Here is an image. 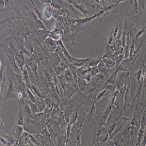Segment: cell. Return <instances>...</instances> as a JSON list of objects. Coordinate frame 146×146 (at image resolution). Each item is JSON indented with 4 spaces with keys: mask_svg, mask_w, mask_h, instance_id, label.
<instances>
[{
    "mask_svg": "<svg viewBox=\"0 0 146 146\" xmlns=\"http://www.w3.org/2000/svg\"><path fill=\"white\" fill-rule=\"evenodd\" d=\"M108 139H110V134H108L107 126H94V141H96L100 142L101 144H103Z\"/></svg>",
    "mask_w": 146,
    "mask_h": 146,
    "instance_id": "obj_1",
    "label": "cell"
},
{
    "mask_svg": "<svg viewBox=\"0 0 146 146\" xmlns=\"http://www.w3.org/2000/svg\"><path fill=\"white\" fill-rule=\"evenodd\" d=\"M121 1H113L112 4H110V6H108L107 8H104V14L102 15L100 18H98L99 22H102L104 20V18L106 16H108V14L111 13H118L119 12V9L117 8V5L119 4Z\"/></svg>",
    "mask_w": 146,
    "mask_h": 146,
    "instance_id": "obj_2",
    "label": "cell"
},
{
    "mask_svg": "<svg viewBox=\"0 0 146 146\" xmlns=\"http://www.w3.org/2000/svg\"><path fill=\"white\" fill-rule=\"evenodd\" d=\"M70 29H71V33H72L71 42H72V44L74 45V47H76V36L79 31H83V32L85 31V27H80V26H77V25H70Z\"/></svg>",
    "mask_w": 146,
    "mask_h": 146,
    "instance_id": "obj_3",
    "label": "cell"
},
{
    "mask_svg": "<svg viewBox=\"0 0 146 146\" xmlns=\"http://www.w3.org/2000/svg\"><path fill=\"white\" fill-rule=\"evenodd\" d=\"M33 30L35 31L38 40L42 43H44L45 40L48 38L49 35H50V31H49L48 29H34Z\"/></svg>",
    "mask_w": 146,
    "mask_h": 146,
    "instance_id": "obj_4",
    "label": "cell"
},
{
    "mask_svg": "<svg viewBox=\"0 0 146 146\" xmlns=\"http://www.w3.org/2000/svg\"><path fill=\"white\" fill-rule=\"evenodd\" d=\"M24 126H20V125H15L13 127V129H12V131L10 132V135L12 137V138H14L16 141H18L19 139H21L22 135H23L24 133Z\"/></svg>",
    "mask_w": 146,
    "mask_h": 146,
    "instance_id": "obj_5",
    "label": "cell"
},
{
    "mask_svg": "<svg viewBox=\"0 0 146 146\" xmlns=\"http://www.w3.org/2000/svg\"><path fill=\"white\" fill-rule=\"evenodd\" d=\"M68 3H70V4H72L74 8L76 9L77 11H79L80 12H81L82 14H84L85 16L87 17L89 14L90 11H88L86 9V7L84 5H82L81 3H80V1H71V0H68Z\"/></svg>",
    "mask_w": 146,
    "mask_h": 146,
    "instance_id": "obj_6",
    "label": "cell"
},
{
    "mask_svg": "<svg viewBox=\"0 0 146 146\" xmlns=\"http://www.w3.org/2000/svg\"><path fill=\"white\" fill-rule=\"evenodd\" d=\"M24 55H25L24 53H22L20 51H18L16 54L14 55V58H15V60H16L18 66L20 67L21 71L24 70V66H25V64H26V62H27V60H26V58H25Z\"/></svg>",
    "mask_w": 146,
    "mask_h": 146,
    "instance_id": "obj_7",
    "label": "cell"
},
{
    "mask_svg": "<svg viewBox=\"0 0 146 146\" xmlns=\"http://www.w3.org/2000/svg\"><path fill=\"white\" fill-rule=\"evenodd\" d=\"M6 63L3 62L1 60V71H0V80H1V94L3 92V89H4L6 79H8L7 77V71H6Z\"/></svg>",
    "mask_w": 146,
    "mask_h": 146,
    "instance_id": "obj_8",
    "label": "cell"
},
{
    "mask_svg": "<svg viewBox=\"0 0 146 146\" xmlns=\"http://www.w3.org/2000/svg\"><path fill=\"white\" fill-rule=\"evenodd\" d=\"M97 67H98L99 74H103V76L106 77V79L108 80V77H110V76H111V71H110V69H108V68L106 67V65H105V63L103 62V60H102L101 62L97 65Z\"/></svg>",
    "mask_w": 146,
    "mask_h": 146,
    "instance_id": "obj_9",
    "label": "cell"
},
{
    "mask_svg": "<svg viewBox=\"0 0 146 146\" xmlns=\"http://www.w3.org/2000/svg\"><path fill=\"white\" fill-rule=\"evenodd\" d=\"M44 43H45L46 47L48 48V50H49V52L51 53V54H52V53H54L56 51V49H57V47H58L57 42L54 41L53 39H51L50 37H48V38L45 40Z\"/></svg>",
    "mask_w": 146,
    "mask_h": 146,
    "instance_id": "obj_10",
    "label": "cell"
},
{
    "mask_svg": "<svg viewBox=\"0 0 146 146\" xmlns=\"http://www.w3.org/2000/svg\"><path fill=\"white\" fill-rule=\"evenodd\" d=\"M53 10H54V9L51 7L50 4H46L45 5L44 11H43V12H42L43 20H44V19H46V20L50 19V18L53 16Z\"/></svg>",
    "mask_w": 146,
    "mask_h": 146,
    "instance_id": "obj_11",
    "label": "cell"
},
{
    "mask_svg": "<svg viewBox=\"0 0 146 146\" xmlns=\"http://www.w3.org/2000/svg\"><path fill=\"white\" fill-rule=\"evenodd\" d=\"M90 61H89V63L87 64L89 67H95V66H97V65L99 64L102 61V58H98V57H96V56L94 54H91L90 55Z\"/></svg>",
    "mask_w": 146,
    "mask_h": 146,
    "instance_id": "obj_12",
    "label": "cell"
},
{
    "mask_svg": "<svg viewBox=\"0 0 146 146\" xmlns=\"http://www.w3.org/2000/svg\"><path fill=\"white\" fill-rule=\"evenodd\" d=\"M120 133L122 134L123 139H125V142L126 144L130 145V144L132 143V142H131V137H130V132H129V126L125 127V128H123Z\"/></svg>",
    "mask_w": 146,
    "mask_h": 146,
    "instance_id": "obj_13",
    "label": "cell"
},
{
    "mask_svg": "<svg viewBox=\"0 0 146 146\" xmlns=\"http://www.w3.org/2000/svg\"><path fill=\"white\" fill-rule=\"evenodd\" d=\"M22 108H23L24 115L26 116V119H33V112L31 111V110H30L29 106L27 105V102H26V104L22 107Z\"/></svg>",
    "mask_w": 146,
    "mask_h": 146,
    "instance_id": "obj_14",
    "label": "cell"
},
{
    "mask_svg": "<svg viewBox=\"0 0 146 146\" xmlns=\"http://www.w3.org/2000/svg\"><path fill=\"white\" fill-rule=\"evenodd\" d=\"M25 125V118H24V111L23 108H20L19 111H18L17 114V120H16V125H20V126H24Z\"/></svg>",
    "mask_w": 146,
    "mask_h": 146,
    "instance_id": "obj_15",
    "label": "cell"
},
{
    "mask_svg": "<svg viewBox=\"0 0 146 146\" xmlns=\"http://www.w3.org/2000/svg\"><path fill=\"white\" fill-rule=\"evenodd\" d=\"M112 141L114 142V145L115 146H123V143H125V139H123V136L121 133H119V134H117L116 136L114 137V138L112 139Z\"/></svg>",
    "mask_w": 146,
    "mask_h": 146,
    "instance_id": "obj_16",
    "label": "cell"
},
{
    "mask_svg": "<svg viewBox=\"0 0 146 146\" xmlns=\"http://www.w3.org/2000/svg\"><path fill=\"white\" fill-rule=\"evenodd\" d=\"M35 104L37 105V107L39 108L40 112H43V111H44L45 108H46V104H45L44 99L37 97V96H36V103Z\"/></svg>",
    "mask_w": 146,
    "mask_h": 146,
    "instance_id": "obj_17",
    "label": "cell"
},
{
    "mask_svg": "<svg viewBox=\"0 0 146 146\" xmlns=\"http://www.w3.org/2000/svg\"><path fill=\"white\" fill-rule=\"evenodd\" d=\"M77 85H78L80 92H83V94H85L87 91V85H88V82H87L85 79L79 78L78 77V79H77Z\"/></svg>",
    "mask_w": 146,
    "mask_h": 146,
    "instance_id": "obj_18",
    "label": "cell"
},
{
    "mask_svg": "<svg viewBox=\"0 0 146 146\" xmlns=\"http://www.w3.org/2000/svg\"><path fill=\"white\" fill-rule=\"evenodd\" d=\"M1 138H3V139H5L6 141H7L9 143H10V145L11 146H12L13 144H15L17 142V141L14 138H12V137L9 134V135H7V134H5V133H3V132H1Z\"/></svg>",
    "mask_w": 146,
    "mask_h": 146,
    "instance_id": "obj_19",
    "label": "cell"
},
{
    "mask_svg": "<svg viewBox=\"0 0 146 146\" xmlns=\"http://www.w3.org/2000/svg\"><path fill=\"white\" fill-rule=\"evenodd\" d=\"M26 102L27 103V105L29 106V108H30V110H31V111L33 112V114H37V113H40V110H39V108L37 107V105L35 103H33L32 101H30L29 99H27Z\"/></svg>",
    "mask_w": 146,
    "mask_h": 146,
    "instance_id": "obj_20",
    "label": "cell"
},
{
    "mask_svg": "<svg viewBox=\"0 0 146 146\" xmlns=\"http://www.w3.org/2000/svg\"><path fill=\"white\" fill-rule=\"evenodd\" d=\"M103 62L105 63L106 67L108 68V69H110V68L112 67H115V65H116V63H115V61L113 60H111V58H103Z\"/></svg>",
    "mask_w": 146,
    "mask_h": 146,
    "instance_id": "obj_21",
    "label": "cell"
},
{
    "mask_svg": "<svg viewBox=\"0 0 146 146\" xmlns=\"http://www.w3.org/2000/svg\"><path fill=\"white\" fill-rule=\"evenodd\" d=\"M23 72V78L25 80V82L27 84V87L30 85V79H29V71H27V67L24 68V70L22 71Z\"/></svg>",
    "mask_w": 146,
    "mask_h": 146,
    "instance_id": "obj_22",
    "label": "cell"
},
{
    "mask_svg": "<svg viewBox=\"0 0 146 146\" xmlns=\"http://www.w3.org/2000/svg\"><path fill=\"white\" fill-rule=\"evenodd\" d=\"M53 70H54L55 74H57L58 76H61V74H63L65 73V71H66V69H65V68L60 66V65H58V66L54 67V68H53Z\"/></svg>",
    "mask_w": 146,
    "mask_h": 146,
    "instance_id": "obj_23",
    "label": "cell"
},
{
    "mask_svg": "<svg viewBox=\"0 0 146 146\" xmlns=\"http://www.w3.org/2000/svg\"><path fill=\"white\" fill-rule=\"evenodd\" d=\"M50 5H51V7L54 9V10H61V9H63V7L61 6L60 1H55V0H52Z\"/></svg>",
    "mask_w": 146,
    "mask_h": 146,
    "instance_id": "obj_24",
    "label": "cell"
},
{
    "mask_svg": "<svg viewBox=\"0 0 146 146\" xmlns=\"http://www.w3.org/2000/svg\"><path fill=\"white\" fill-rule=\"evenodd\" d=\"M27 95H29V99L30 101H32L33 103H36V96L34 95V94L31 92V90L29 88H27Z\"/></svg>",
    "mask_w": 146,
    "mask_h": 146,
    "instance_id": "obj_25",
    "label": "cell"
},
{
    "mask_svg": "<svg viewBox=\"0 0 146 146\" xmlns=\"http://www.w3.org/2000/svg\"><path fill=\"white\" fill-rule=\"evenodd\" d=\"M123 58H125V54H120L118 57L116 58V60H115V63H116V66L118 65H120L122 63V61L123 60Z\"/></svg>",
    "mask_w": 146,
    "mask_h": 146,
    "instance_id": "obj_26",
    "label": "cell"
},
{
    "mask_svg": "<svg viewBox=\"0 0 146 146\" xmlns=\"http://www.w3.org/2000/svg\"><path fill=\"white\" fill-rule=\"evenodd\" d=\"M102 146H115V145H114V142L112 139H108V141H106L105 143L102 144Z\"/></svg>",
    "mask_w": 146,
    "mask_h": 146,
    "instance_id": "obj_27",
    "label": "cell"
},
{
    "mask_svg": "<svg viewBox=\"0 0 146 146\" xmlns=\"http://www.w3.org/2000/svg\"><path fill=\"white\" fill-rule=\"evenodd\" d=\"M102 144L100 143V142H98V141H92V143L90 144V146H101Z\"/></svg>",
    "mask_w": 146,
    "mask_h": 146,
    "instance_id": "obj_28",
    "label": "cell"
},
{
    "mask_svg": "<svg viewBox=\"0 0 146 146\" xmlns=\"http://www.w3.org/2000/svg\"><path fill=\"white\" fill-rule=\"evenodd\" d=\"M2 146H6V145H4V144H3V145H2Z\"/></svg>",
    "mask_w": 146,
    "mask_h": 146,
    "instance_id": "obj_29",
    "label": "cell"
}]
</instances>
